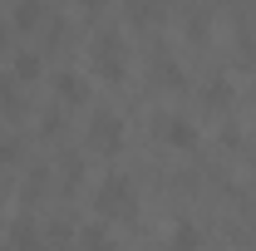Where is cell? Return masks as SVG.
Listing matches in <instances>:
<instances>
[{"label":"cell","mask_w":256,"mask_h":251,"mask_svg":"<svg viewBox=\"0 0 256 251\" xmlns=\"http://www.w3.org/2000/svg\"><path fill=\"white\" fill-rule=\"evenodd\" d=\"M98 207H104V212H124V207H133V188H128V182H108L104 197H98Z\"/></svg>","instance_id":"cell-1"},{"label":"cell","mask_w":256,"mask_h":251,"mask_svg":"<svg viewBox=\"0 0 256 251\" xmlns=\"http://www.w3.org/2000/svg\"><path fill=\"white\" fill-rule=\"evenodd\" d=\"M60 94L64 98H79L84 89H79V74H60Z\"/></svg>","instance_id":"cell-2"},{"label":"cell","mask_w":256,"mask_h":251,"mask_svg":"<svg viewBox=\"0 0 256 251\" xmlns=\"http://www.w3.org/2000/svg\"><path fill=\"white\" fill-rule=\"evenodd\" d=\"M172 143H192V128L188 124H172Z\"/></svg>","instance_id":"cell-3"},{"label":"cell","mask_w":256,"mask_h":251,"mask_svg":"<svg viewBox=\"0 0 256 251\" xmlns=\"http://www.w3.org/2000/svg\"><path fill=\"white\" fill-rule=\"evenodd\" d=\"M15 64H20V74H34V69H40V60H34V54H20Z\"/></svg>","instance_id":"cell-4"}]
</instances>
